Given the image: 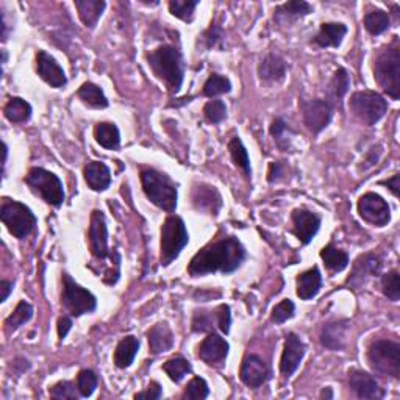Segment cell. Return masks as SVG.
I'll list each match as a JSON object with an SVG mask.
<instances>
[{"label":"cell","mask_w":400,"mask_h":400,"mask_svg":"<svg viewBox=\"0 0 400 400\" xmlns=\"http://www.w3.org/2000/svg\"><path fill=\"white\" fill-rule=\"evenodd\" d=\"M245 259V249L235 236L222 238L202 247L191 259L188 272L191 277H203L207 273L235 272Z\"/></svg>","instance_id":"obj_1"},{"label":"cell","mask_w":400,"mask_h":400,"mask_svg":"<svg viewBox=\"0 0 400 400\" xmlns=\"http://www.w3.org/2000/svg\"><path fill=\"white\" fill-rule=\"evenodd\" d=\"M149 66L158 79L164 83L171 93H179L183 85V57L174 46H160L155 51L147 53Z\"/></svg>","instance_id":"obj_2"},{"label":"cell","mask_w":400,"mask_h":400,"mask_svg":"<svg viewBox=\"0 0 400 400\" xmlns=\"http://www.w3.org/2000/svg\"><path fill=\"white\" fill-rule=\"evenodd\" d=\"M374 77L392 101L400 97V47L397 41L385 47L374 61Z\"/></svg>","instance_id":"obj_3"},{"label":"cell","mask_w":400,"mask_h":400,"mask_svg":"<svg viewBox=\"0 0 400 400\" xmlns=\"http://www.w3.org/2000/svg\"><path fill=\"white\" fill-rule=\"evenodd\" d=\"M143 189L153 205L164 209L167 213H174L177 208V186L166 175L155 169H144L141 172Z\"/></svg>","instance_id":"obj_4"},{"label":"cell","mask_w":400,"mask_h":400,"mask_svg":"<svg viewBox=\"0 0 400 400\" xmlns=\"http://www.w3.org/2000/svg\"><path fill=\"white\" fill-rule=\"evenodd\" d=\"M370 369L383 377H400V344L389 340H377L368 349Z\"/></svg>","instance_id":"obj_5"},{"label":"cell","mask_w":400,"mask_h":400,"mask_svg":"<svg viewBox=\"0 0 400 400\" xmlns=\"http://www.w3.org/2000/svg\"><path fill=\"white\" fill-rule=\"evenodd\" d=\"M189 235L185 221L179 216H169L161 227V266H169L186 247Z\"/></svg>","instance_id":"obj_6"},{"label":"cell","mask_w":400,"mask_h":400,"mask_svg":"<svg viewBox=\"0 0 400 400\" xmlns=\"http://www.w3.org/2000/svg\"><path fill=\"white\" fill-rule=\"evenodd\" d=\"M0 219H2L4 226L8 228L10 233L18 240H24V238L29 236L38 224L37 216L33 214L29 207L10 199H5L2 202Z\"/></svg>","instance_id":"obj_7"},{"label":"cell","mask_w":400,"mask_h":400,"mask_svg":"<svg viewBox=\"0 0 400 400\" xmlns=\"http://www.w3.org/2000/svg\"><path fill=\"white\" fill-rule=\"evenodd\" d=\"M24 181L33 193H37L39 198H43L49 205L58 208L65 202V189H63L61 180L51 171H46L43 167H32L29 174L25 175Z\"/></svg>","instance_id":"obj_8"},{"label":"cell","mask_w":400,"mask_h":400,"mask_svg":"<svg viewBox=\"0 0 400 400\" xmlns=\"http://www.w3.org/2000/svg\"><path fill=\"white\" fill-rule=\"evenodd\" d=\"M61 304L72 318L96 311L97 299L86 288L80 286L67 272L63 273V294Z\"/></svg>","instance_id":"obj_9"},{"label":"cell","mask_w":400,"mask_h":400,"mask_svg":"<svg viewBox=\"0 0 400 400\" xmlns=\"http://www.w3.org/2000/svg\"><path fill=\"white\" fill-rule=\"evenodd\" d=\"M349 107L363 124L375 125L388 111V102L375 91H358L350 97Z\"/></svg>","instance_id":"obj_10"},{"label":"cell","mask_w":400,"mask_h":400,"mask_svg":"<svg viewBox=\"0 0 400 400\" xmlns=\"http://www.w3.org/2000/svg\"><path fill=\"white\" fill-rule=\"evenodd\" d=\"M358 214L374 227H385L391 221V208L382 195L366 193L358 200Z\"/></svg>","instance_id":"obj_11"},{"label":"cell","mask_w":400,"mask_h":400,"mask_svg":"<svg viewBox=\"0 0 400 400\" xmlns=\"http://www.w3.org/2000/svg\"><path fill=\"white\" fill-rule=\"evenodd\" d=\"M300 110L302 115H304V122L307 129L310 130L313 135H319L322 130L327 129L333 117V107L328 101H302Z\"/></svg>","instance_id":"obj_12"},{"label":"cell","mask_w":400,"mask_h":400,"mask_svg":"<svg viewBox=\"0 0 400 400\" xmlns=\"http://www.w3.org/2000/svg\"><path fill=\"white\" fill-rule=\"evenodd\" d=\"M88 241H89L91 255H93L96 259H101L102 262V259L110 255L107 219H105V214L101 212V209H94L93 214H91Z\"/></svg>","instance_id":"obj_13"},{"label":"cell","mask_w":400,"mask_h":400,"mask_svg":"<svg viewBox=\"0 0 400 400\" xmlns=\"http://www.w3.org/2000/svg\"><path fill=\"white\" fill-rule=\"evenodd\" d=\"M292 233L300 241V244L308 245L321 228V216L305 208H296L291 214Z\"/></svg>","instance_id":"obj_14"},{"label":"cell","mask_w":400,"mask_h":400,"mask_svg":"<svg viewBox=\"0 0 400 400\" xmlns=\"http://www.w3.org/2000/svg\"><path fill=\"white\" fill-rule=\"evenodd\" d=\"M240 377L241 382L249 388H259L268 382L269 368L262 356L252 354L243 360Z\"/></svg>","instance_id":"obj_15"},{"label":"cell","mask_w":400,"mask_h":400,"mask_svg":"<svg viewBox=\"0 0 400 400\" xmlns=\"http://www.w3.org/2000/svg\"><path fill=\"white\" fill-rule=\"evenodd\" d=\"M305 356V344L296 333H290L286 336L282 360H280V372L285 377H291L300 366L302 360Z\"/></svg>","instance_id":"obj_16"},{"label":"cell","mask_w":400,"mask_h":400,"mask_svg":"<svg viewBox=\"0 0 400 400\" xmlns=\"http://www.w3.org/2000/svg\"><path fill=\"white\" fill-rule=\"evenodd\" d=\"M349 386L355 392L356 397L360 399L377 400L385 396L383 389L378 386L375 378L360 369L349 370Z\"/></svg>","instance_id":"obj_17"},{"label":"cell","mask_w":400,"mask_h":400,"mask_svg":"<svg viewBox=\"0 0 400 400\" xmlns=\"http://www.w3.org/2000/svg\"><path fill=\"white\" fill-rule=\"evenodd\" d=\"M37 72L47 85L52 88H63L67 83V77L52 55L44 51L37 53Z\"/></svg>","instance_id":"obj_18"},{"label":"cell","mask_w":400,"mask_h":400,"mask_svg":"<svg viewBox=\"0 0 400 400\" xmlns=\"http://www.w3.org/2000/svg\"><path fill=\"white\" fill-rule=\"evenodd\" d=\"M228 350H230L228 342L224 340L221 335L213 332L200 342L199 358L202 361L209 364V366H219V364L226 361Z\"/></svg>","instance_id":"obj_19"},{"label":"cell","mask_w":400,"mask_h":400,"mask_svg":"<svg viewBox=\"0 0 400 400\" xmlns=\"http://www.w3.org/2000/svg\"><path fill=\"white\" fill-rule=\"evenodd\" d=\"M193 205L200 213L216 216L222 207V198L214 186L195 185L193 189Z\"/></svg>","instance_id":"obj_20"},{"label":"cell","mask_w":400,"mask_h":400,"mask_svg":"<svg viewBox=\"0 0 400 400\" xmlns=\"http://www.w3.org/2000/svg\"><path fill=\"white\" fill-rule=\"evenodd\" d=\"M83 175H85L86 185L93 189V191H105L111 185V171L108 166L101 161H91L83 169Z\"/></svg>","instance_id":"obj_21"},{"label":"cell","mask_w":400,"mask_h":400,"mask_svg":"<svg viewBox=\"0 0 400 400\" xmlns=\"http://www.w3.org/2000/svg\"><path fill=\"white\" fill-rule=\"evenodd\" d=\"M297 296L302 300H311L313 297L318 296L322 286V273L318 266H313L311 269L302 272L297 277Z\"/></svg>","instance_id":"obj_22"},{"label":"cell","mask_w":400,"mask_h":400,"mask_svg":"<svg viewBox=\"0 0 400 400\" xmlns=\"http://www.w3.org/2000/svg\"><path fill=\"white\" fill-rule=\"evenodd\" d=\"M147 340H149V349L153 355L164 354L174 346L172 330L166 322H160V324L153 325L147 332Z\"/></svg>","instance_id":"obj_23"},{"label":"cell","mask_w":400,"mask_h":400,"mask_svg":"<svg viewBox=\"0 0 400 400\" xmlns=\"http://www.w3.org/2000/svg\"><path fill=\"white\" fill-rule=\"evenodd\" d=\"M259 79L264 82H282L286 75V61L277 53H269L258 66Z\"/></svg>","instance_id":"obj_24"},{"label":"cell","mask_w":400,"mask_h":400,"mask_svg":"<svg viewBox=\"0 0 400 400\" xmlns=\"http://www.w3.org/2000/svg\"><path fill=\"white\" fill-rule=\"evenodd\" d=\"M310 13H313V5L304 2V0H291V2L277 6L276 11H273V20H277L278 24H286L299 18L308 16Z\"/></svg>","instance_id":"obj_25"},{"label":"cell","mask_w":400,"mask_h":400,"mask_svg":"<svg viewBox=\"0 0 400 400\" xmlns=\"http://www.w3.org/2000/svg\"><path fill=\"white\" fill-rule=\"evenodd\" d=\"M347 34V25L341 22H324L316 34L314 43L319 47H340Z\"/></svg>","instance_id":"obj_26"},{"label":"cell","mask_w":400,"mask_h":400,"mask_svg":"<svg viewBox=\"0 0 400 400\" xmlns=\"http://www.w3.org/2000/svg\"><path fill=\"white\" fill-rule=\"evenodd\" d=\"M382 271V262L377 255L366 254L361 255L355 262L352 277L349 278V282L352 285H360L364 282V278L370 276H377Z\"/></svg>","instance_id":"obj_27"},{"label":"cell","mask_w":400,"mask_h":400,"mask_svg":"<svg viewBox=\"0 0 400 400\" xmlns=\"http://www.w3.org/2000/svg\"><path fill=\"white\" fill-rule=\"evenodd\" d=\"M346 332H347V322L338 321L330 322L324 325L321 333V342L322 346L330 350H341L346 342Z\"/></svg>","instance_id":"obj_28"},{"label":"cell","mask_w":400,"mask_h":400,"mask_svg":"<svg viewBox=\"0 0 400 400\" xmlns=\"http://www.w3.org/2000/svg\"><path fill=\"white\" fill-rule=\"evenodd\" d=\"M105 6H107V4H105L103 0H77L75 2L79 18L83 25L88 27V29H94L97 25Z\"/></svg>","instance_id":"obj_29"},{"label":"cell","mask_w":400,"mask_h":400,"mask_svg":"<svg viewBox=\"0 0 400 400\" xmlns=\"http://www.w3.org/2000/svg\"><path fill=\"white\" fill-rule=\"evenodd\" d=\"M139 350V340L135 336H125V338L117 344L115 350V364L119 369H127L135 361V356Z\"/></svg>","instance_id":"obj_30"},{"label":"cell","mask_w":400,"mask_h":400,"mask_svg":"<svg viewBox=\"0 0 400 400\" xmlns=\"http://www.w3.org/2000/svg\"><path fill=\"white\" fill-rule=\"evenodd\" d=\"M94 138L97 144H101L103 149L116 150L121 144V133L113 122H101L96 125Z\"/></svg>","instance_id":"obj_31"},{"label":"cell","mask_w":400,"mask_h":400,"mask_svg":"<svg viewBox=\"0 0 400 400\" xmlns=\"http://www.w3.org/2000/svg\"><path fill=\"white\" fill-rule=\"evenodd\" d=\"M4 115L13 124L27 122L32 117V105L20 97H13L5 105Z\"/></svg>","instance_id":"obj_32"},{"label":"cell","mask_w":400,"mask_h":400,"mask_svg":"<svg viewBox=\"0 0 400 400\" xmlns=\"http://www.w3.org/2000/svg\"><path fill=\"white\" fill-rule=\"evenodd\" d=\"M321 258L327 268L332 272H341L349 266V254L338 247H335L333 244L325 245L321 250Z\"/></svg>","instance_id":"obj_33"},{"label":"cell","mask_w":400,"mask_h":400,"mask_svg":"<svg viewBox=\"0 0 400 400\" xmlns=\"http://www.w3.org/2000/svg\"><path fill=\"white\" fill-rule=\"evenodd\" d=\"M77 94H79L83 103L89 105V107H93V108H107L108 107L107 96L103 94L102 88L97 86L96 83H91V82L83 83Z\"/></svg>","instance_id":"obj_34"},{"label":"cell","mask_w":400,"mask_h":400,"mask_svg":"<svg viewBox=\"0 0 400 400\" xmlns=\"http://www.w3.org/2000/svg\"><path fill=\"white\" fill-rule=\"evenodd\" d=\"M228 150H230V155H231V160H233L235 166L240 167V169L244 172L245 177L250 179L252 177V167H250L249 152L244 147L241 139L238 136L231 138L230 143H228Z\"/></svg>","instance_id":"obj_35"},{"label":"cell","mask_w":400,"mask_h":400,"mask_svg":"<svg viewBox=\"0 0 400 400\" xmlns=\"http://www.w3.org/2000/svg\"><path fill=\"white\" fill-rule=\"evenodd\" d=\"M32 318H33V307L29 304V302L20 300L18 307L15 308V311H13L4 322L6 332L8 333L16 332L18 328L27 324V322H29Z\"/></svg>","instance_id":"obj_36"},{"label":"cell","mask_w":400,"mask_h":400,"mask_svg":"<svg viewBox=\"0 0 400 400\" xmlns=\"http://www.w3.org/2000/svg\"><path fill=\"white\" fill-rule=\"evenodd\" d=\"M389 25H391L389 15L383 10L369 11L368 15L364 16V27H366V30L370 34H374V37L385 33L389 29Z\"/></svg>","instance_id":"obj_37"},{"label":"cell","mask_w":400,"mask_h":400,"mask_svg":"<svg viewBox=\"0 0 400 400\" xmlns=\"http://www.w3.org/2000/svg\"><path fill=\"white\" fill-rule=\"evenodd\" d=\"M163 370L171 378L172 382L180 383L183 378L193 370L191 363H189L183 356H174L163 364Z\"/></svg>","instance_id":"obj_38"},{"label":"cell","mask_w":400,"mask_h":400,"mask_svg":"<svg viewBox=\"0 0 400 400\" xmlns=\"http://www.w3.org/2000/svg\"><path fill=\"white\" fill-rule=\"evenodd\" d=\"M231 91V82L221 74H212L208 77V80L203 85L202 94L205 97H217L222 94H228Z\"/></svg>","instance_id":"obj_39"},{"label":"cell","mask_w":400,"mask_h":400,"mask_svg":"<svg viewBox=\"0 0 400 400\" xmlns=\"http://www.w3.org/2000/svg\"><path fill=\"white\" fill-rule=\"evenodd\" d=\"M193 332L203 333V332H214L219 330V322H217V311H195L193 316Z\"/></svg>","instance_id":"obj_40"},{"label":"cell","mask_w":400,"mask_h":400,"mask_svg":"<svg viewBox=\"0 0 400 400\" xmlns=\"http://www.w3.org/2000/svg\"><path fill=\"white\" fill-rule=\"evenodd\" d=\"M350 88V75L344 67H338L333 74V79L330 80L328 93L333 97L335 101H341L344 96L347 94Z\"/></svg>","instance_id":"obj_41"},{"label":"cell","mask_w":400,"mask_h":400,"mask_svg":"<svg viewBox=\"0 0 400 400\" xmlns=\"http://www.w3.org/2000/svg\"><path fill=\"white\" fill-rule=\"evenodd\" d=\"M198 5V0H171L169 11L172 16L185 20V22H193L194 11Z\"/></svg>","instance_id":"obj_42"},{"label":"cell","mask_w":400,"mask_h":400,"mask_svg":"<svg viewBox=\"0 0 400 400\" xmlns=\"http://www.w3.org/2000/svg\"><path fill=\"white\" fill-rule=\"evenodd\" d=\"M97 375L91 369H83L77 375V389H79L82 397H89L94 394V391L97 388Z\"/></svg>","instance_id":"obj_43"},{"label":"cell","mask_w":400,"mask_h":400,"mask_svg":"<svg viewBox=\"0 0 400 400\" xmlns=\"http://www.w3.org/2000/svg\"><path fill=\"white\" fill-rule=\"evenodd\" d=\"M382 292L385 297H388L392 302L400 299V282H399V271L392 269L382 277Z\"/></svg>","instance_id":"obj_44"},{"label":"cell","mask_w":400,"mask_h":400,"mask_svg":"<svg viewBox=\"0 0 400 400\" xmlns=\"http://www.w3.org/2000/svg\"><path fill=\"white\" fill-rule=\"evenodd\" d=\"M294 313H296V305L294 302L290 299H285L273 307L272 314H271V321L273 324H285L286 321H290L294 318Z\"/></svg>","instance_id":"obj_45"},{"label":"cell","mask_w":400,"mask_h":400,"mask_svg":"<svg viewBox=\"0 0 400 400\" xmlns=\"http://www.w3.org/2000/svg\"><path fill=\"white\" fill-rule=\"evenodd\" d=\"M203 116L209 124H221L227 117V107L222 101H209L203 107Z\"/></svg>","instance_id":"obj_46"},{"label":"cell","mask_w":400,"mask_h":400,"mask_svg":"<svg viewBox=\"0 0 400 400\" xmlns=\"http://www.w3.org/2000/svg\"><path fill=\"white\" fill-rule=\"evenodd\" d=\"M49 394H51L52 399H58V400H75L79 399L80 392L72 382L65 380L53 385L52 388L49 389Z\"/></svg>","instance_id":"obj_47"},{"label":"cell","mask_w":400,"mask_h":400,"mask_svg":"<svg viewBox=\"0 0 400 400\" xmlns=\"http://www.w3.org/2000/svg\"><path fill=\"white\" fill-rule=\"evenodd\" d=\"M209 394L208 389V383L203 380L200 377H194L191 382L188 383L186 389L183 392V399L188 400H203L207 399Z\"/></svg>","instance_id":"obj_48"},{"label":"cell","mask_w":400,"mask_h":400,"mask_svg":"<svg viewBox=\"0 0 400 400\" xmlns=\"http://www.w3.org/2000/svg\"><path fill=\"white\" fill-rule=\"evenodd\" d=\"M202 39H203V44H205L207 49H213L224 41V30L221 29V25H217L216 22H213L212 25H209L208 30L203 32Z\"/></svg>","instance_id":"obj_49"},{"label":"cell","mask_w":400,"mask_h":400,"mask_svg":"<svg viewBox=\"0 0 400 400\" xmlns=\"http://www.w3.org/2000/svg\"><path fill=\"white\" fill-rule=\"evenodd\" d=\"M217 311V322H219V330L222 333L228 335L230 332V325H231V313H230V307L222 304L216 308Z\"/></svg>","instance_id":"obj_50"},{"label":"cell","mask_w":400,"mask_h":400,"mask_svg":"<svg viewBox=\"0 0 400 400\" xmlns=\"http://www.w3.org/2000/svg\"><path fill=\"white\" fill-rule=\"evenodd\" d=\"M161 397H163V389H161V385L158 382H150L149 386H147V389L135 394V399H147V400H157Z\"/></svg>","instance_id":"obj_51"},{"label":"cell","mask_w":400,"mask_h":400,"mask_svg":"<svg viewBox=\"0 0 400 400\" xmlns=\"http://www.w3.org/2000/svg\"><path fill=\"white\" fill-rule=\"evenodd\" d=\"M269 131H271V136L276 139L277 143H280L283 139L285 133L288 131V124L283 121L282 117H276L272 121V124H271Z\"/></svg>","instance_id":"obj_52"},{"label":"cell","mask_w":400,"mask_h":400,"mask_svg":"<svg viewBox=\"0 0 400 400\" xmlns=\"http://www.w3.org/2000/svg\"><path fill=\"white\" fill-rule=\"evenodd\" d=\"M72 328V319L69 316H63V318L58 319V325H57V332H58V338L60 341H63L67 336V333L71 332Z\"/></svg>","instance_id":"obj_53"},{"label":"cell","mask_w":400,"mask_h":400,"mask_svg":"<svg viewBox=\"0 0 400 400\" xmlns=\"http://www.w3.org/2000/svg\"><path fill=\"white\" fill-rule=\"evenodd\" d=\"M399 181H400V174H396V175H392L391 179L380 181V185H382V186H388L389 191H391L392 194H394L396 198H399V188H400Z\"/></svg>","instance_id":"obj_54"},{"label":"cell","mask_w":400,"mask_h":400,"mask_svg":"<svg viewBox=\"0 0 400 400\" xmlns=\"http://www.w3.org/2000/svg\"><path fill=\"white\" fill-rule=\"evenodd\" d=\"M0 291H2V294H0V302H5L13 291V282H10V280H2V282H0Z\"/></svg>","instance_id":"obj_55"},{"label":"cell","mask_w":400,"mask_h":400,"mask_svg":"<svg viewBox=\"0 0 400 400\" xmlns=\"http://www.w3.org/2000/svg\"><path fill=\"white\" fill-rule=\"evenodd\" d=\"M280 174H282V171H280V164L278 163H272L271 167H269V177L268 180L271 181V183H273L278 177H280Z\"/></svg>","instance_id":"obj_56"},{"label":"cell","mask_w":400,"mask_h":400,"mask_svg":"<svg viewBox=\"0 0 400 400\" xmlns=\"http://www.w3.org/2000/svg\"><path fill=\"white\" fill-rule=\"evenodd\" d=\"M321 399H333L332 388H324L321 391Z\"/></svg>","instance_id":"obj_57"},{"label":"cell","mask_w":400,"mask_h":400,"mask_svg":"<svg viewBox=\"0 0 400 400\" xmlns=\"http://www.w3.org/2000/svg\"><path fill=\"white\" fill-rule=\"evenodd\" d=\"M6 158H8V147L4 143V160H2V166H4V171H5V166H6Z\"/></svg>","instance_id":"obj_58"}]
</instances>
